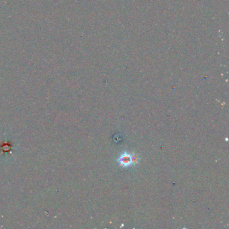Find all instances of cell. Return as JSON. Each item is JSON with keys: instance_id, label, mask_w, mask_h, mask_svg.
I'll use <instances>...</instances> for the list:
<instances>
[{"instance_id": "obj_2", "label": "cell", "mask_w": 229, "mask_h": 229, "mask_svg": "<svg viewBox=\"0 0 229 229\" xmlns=\"http://www.w3.org/2000/svg\"><path fill=\"white\" fill-rule=\"evenodd\" d=\"M132 156L133 165H137L138 163L140 162V160H141V159H140L139 155L136 154V153H132Z\"/></svg>"}, {"instance_id": "obj_1", "label": "cell", "mask_w": 229, "mask_h": 229, "mask_svg": "<svg viewBox=\"0 0 229 229\" xmlns=\"http://www.w3.org/2000/svg\"><path fill=\"white\" fill-rule=\"evenodd\" d=\"M117 161L120 166L124 167V168H128V167L132 166L133 163L132 153H128L127 152H123L118 158Z\"/></svg>"}]
</instances>
